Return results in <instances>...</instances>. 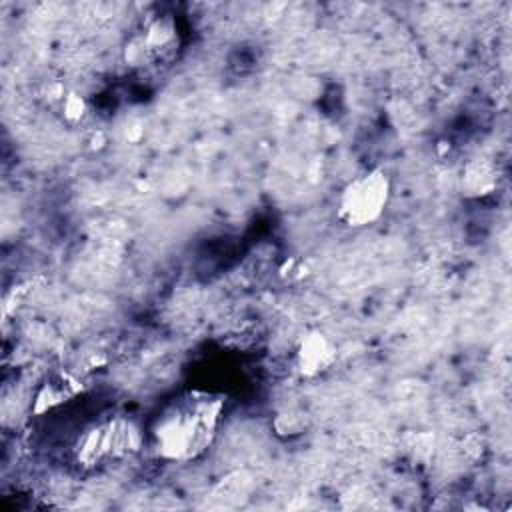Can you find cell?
Instances as JSON below:
<instances>
[{
    "mask_svg": "<svg viewBox=\"0 0 512 512\" xmlns=\"http://www.w3.org/2000/svg\"><path fill=\"white\" fill-rule=\"evenodd\" d=\"M224 414V398L190 392L172 400L152 424L154 450L168 462L200 458L216 440Z\"/></svg>",
    "mask_w": 512,
    "mask_h": 512,
    "instance_id": "6da1fadb",
    "label": "cell"
},
{
    "mask_svg": "<svg viewBox=\"0 0 512 512\" xmlns=\"http://www.w3.org/2000/svg\"><path fill=\"white\" fill-rule=\"evenodd\" d=\"M390 196L392 182L388 172L384 168H370L342 188L336 218L352 230L366 228L384 216Z\"/></svg>",
    "mask_w": 512,
    "mask_h": 512,
    "instance_id": "7a4b0ae2",
    "label": "cell"
},
{
    "mask_svg": "<svg viewBox=\"0 0 512 512\" xmlns=\"http://www.w3.org/2000/svg\"><path fill=\"white\" fill-rule=\"evenodd\" d=\"M142 448L140 428L124 416H112L90 426L76 442V460L86 468H94L112 458H124Z\"/></svg>",
    "mask_w": 512,
    "mask_h": 512,
    "instance_id": "3957f363",
    "label": "cell"
},
{
    "mask_svg": "<svg viewBox=\"0 0 512 512\" xmlns=\"http://www.w3.org/2000/svg\"><path fill=\"white\" fill-rule=\"evenodd\" d=\"M338 360V346L320 330L300 336L294 350V366L302 378H316L328 372Z\"/></svg>",
    "mask_w": 512,
    "mask_h": 512,
    "instance_id": "277c9868",
    "label": "cell"
},
{
    "mask_svg": "<svg viewBox=\"0 0 512 512\" xmlns=\"http://www.w3.org/2000/svg\"><path fill=\"white\" fill-rule=\"evenodd\" d=\"M84 392V382L70 370H58L48 374L38 386L32 400V414L42 416Z\"/></svg>",
    "mask_w": 512,
    "mask_h": 512,
    "instance_id": "5b68a950",
    "label": "cell"
},
{
    "mask_svg": "<svg viewBox=\"0 0 512 512\" xmlns=\"http://www.w3.org/2000/svg\"><path fill=\"white\" fill-rule=\"evenodd\" d=\"M498 182V174L496 168L484 160V158H476L472 162L466 164L464 172H462V194L468 198H484L488 194L494 192Z\"/></svg>",
    "mask_w": 512,
    "mask_h": 512,
    "instance_id": "8992f818",
    "label": "cell"
},
{
    "mask_svg": "<svg viewBox=\"0 0 512 512\" xmlns=\"http://www.w3.org/2000/svg\"><path fill=\"white\" fill-rule=\"evenodd\" d=\"M176 40V24L170 16H158L152 20L142 36L146 52H160L166 50Z\"/></svg>",
    "mask_w": 512,
    "mask_h": 512,
    "instance_id": "52a82bcc",
    "label": "cell"
},
{
    "mask_svg": "<svg viewBox=\"0 0 512 512\" xmlns=\"http://www.w3.org/2000/svg\"><path fill=\"white\" fill-rule=\"evenodd\" d=\"M60 104H62V116L70 124L84 120V116L88 114V102L78 92H64L60 98Z\"/></svg>",
    "mask_w": 512,
    "mask_h": 512,
    "instance_id": "ba28073f",
    "label": "cell"
}]
</instances>
